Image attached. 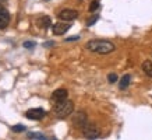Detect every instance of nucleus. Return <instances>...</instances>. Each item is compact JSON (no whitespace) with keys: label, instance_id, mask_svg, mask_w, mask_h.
<instances>
[{"label":"nucleus","instance_id":"f257e3e1","mask_svg":"<svg viewBox=\"0 0 152 140\" xmlns=\"http://www.w3.org/2000/svg\"><path fill=\"white\" fill-rule=\"evenodd\" d=\"M87 49L94 52V53H99V55H107L116 49L113 42L105 41V39H92V41L87 42Z\"/></svg>","mask_w":152,"mask_h":140},{"label":"nucleus","instance_id":"f03ea898","mask_svg":"<svg viewBox=\"0 0 152 140\" xmlns=\"http://www.w3.org/2000/svg\"><path fill=\"white\" fill-rule=\"evenodd\" d=\"M73 111H74V102L69 101V99L55 102V107H53V112H55L56 118H59V119H64V118L70 116L73 113Z\"/></svg>","mask_w":152,"mask_h":140},{"label":"nucleus","instance_id":"7ed1b4c3","mask_svg":"<svg viewBox=\"0 0 152 140\" xmlns=\"http://www.w3.org/2000/svg\"><path fill=\"white\" fill-rule=\"evenodd\" d=\"M81 130H83L84 137H87V139H99L101 137V130L95 125H88L87 123Z\"/></svg>","mask_w":152,"mask_h":140},{"label":"nucleus","instance_id":"20e7f679","mask_svg":"<svg viewBox=\"0 0 152 140\" xmlns=\"http://www.w3.org/2000/svg\"><path fill=\"white\" fill-rule=\"evenodd\" d=\"M25 116L31 121H41L46 116V111L42 109V108H31L25 112Z\"/></svg>","mask_w":152,"mask_h":140},{"label":"nucleus","instance_id":"39448f33","mask_svg":"<svg viewBox=\"0 0 152 140\" xmlns=\"http://www.w3.org/2000/svg\"><path fill=\"white\" fill-rule=\"evenodd\" d=\"M71 122L75 127L78 129H83L84 126L88 123V118H87V113L85 112H77L73 118H71Z\"/></svg>","mask_w":152,"mask_h":140},{"label":"nucleus","instance_id":"423d86ee","mask_svg":"<svg viewBox=\"0 0 152 140\" xmlns=\"http://www.w3.org/2000/svg\"><path fill=\"white\" fill-rule=\"evenodd\" d=\"M78 17V13L75 10H71V9H64L61 10L59 13V18L63 20V21H73Z\"/></svg>","mask_w":152,"mask_h":140},{"label":"nucleus","instance_id":"0eeeda50","mask_svg":"<svg viewBox=\"0 0 152 140\" xmlns=\"http://www.w3.org/2000/svg\"><path fill=\"white\" fill-rule=\"evenodd\" d=\"M10 13L4 7H0V29H4L10 24Z\"/></svg>","mask_w":152,"mask_h":140},{"label":"nucleus","instance_id":"6e6552de","mask_svg":"<svg viewBox=\"0 0 152 140\" xmlns=\"http://www.w3.org/2000/svg\"><path fill=\"white\" fill-rule=\"evenodd\" d=\"M70 29V24L69 23H57L52 27V31L55 35H63Z\"/></svg>","mask_w":152,"mask_h":140},{"label":"nucleus","instance_id":"1a4fd4ad","mask_svg":"<svg viewBox=\"0 0 152 140\" xmlns=\"http://www.w3.org/2000/svg\"><path fill=\"white\" fill-rule=\"evenodd\" d=\"M67 95H69L67 90L59 88V90H56L55 93L52 94V99H53L55 102H60V101H64V99H67Z\"/></svg>","mask_w":152,"mask_h":140},{"label":"nucleus","instance_id":"9d476101","mask_svg":"<svg viewBox=\"0 0 152 140\" xmlns=\"http://www.w3.org/2000/svg\"><path fill=\"white\" fill-rule=\"evenodd\" d=\"M37 24L41 28H49L52 24V20H50V17H48V15H41V17L37 20Z\"/></svg>","mask_w":152,"mask_h":140},{"label":"nucleus","instance_id":"9b49d317","mask_svg":"<svg viewBox=\"0 0 152 140\" xmlns=\"http://www.w3.org/2000/svg\"><path fill=\"white\" fill-rule=\"evenodd\" d=\"M130 81H131V76H130V74H124L123 77H121V80H120L119 88L120 90H126L130 85Z\"/></svg>","mask_w":152,"mask_h":140},{"label":"nucleus","instance_id":"f8f14e48","mask_svg":"<svg viewBox=\"0 0 152 140\" xmlns=\"http://www.w3.org/2000/svg\"><path fill=\"white\" fill-rule=\"evenodd\" d=\"M27 139H37V140H46V136L39 133V132H28Z\"/></svg>","mask_w":152,"mask_h":140},{"label":"nucleus","instance_id":"ddd939ff","mask_svg":"<svg viewBox=\"0 0 152 140\" xmlns=\"http://www.w3.org/2000/svg\"><path fill=\"white\" fill-rule=\"evenodd\" d=\"M142 71L147 76L152 77V62H149V60H145V62H144V63H142Z\"/></svg>","mask_w":152,"mask_h":140},{"label":"nucleus","instance_id":"4468645a","mask_svg":"<svg viewBox=\"0 0 152 140\" xmlns=\"http://www.w3.org/2000/svg\"><path fill=\"white\" fill-rule=\"evenodd\" d=\"M25 126L24 125H14L13 127H11V130L13 132H15V133H21V132H25Z\"/></svg>","mask_w":152,"mask_h":140},{"label":"nucleus","instance_id":"2eb2a0df","mask_svg":"<svg viewBox=\"0 0 152 140\" xmlns=\"http://www.w3.org/2000/svg\"><path fill=\"white\" fill-rule=\"evenodd\" d=\"M98 9H99V1H98V0H94L92 3L89 4V11L94 13V11H96Z\"/></svg>","mask_w":152,"mask_h":140},{"label":"nucleus","instance_id":"dca6fc26","mask_svg":"<svg viewBox=\"0 0 152 140\" xmlns=\"http://www.w3.org/2000/svg\"><path fill=\"white\" fill-rule=\"evenodd\" d=\"M23 46L25 48V49H32V48H35V42H32V41H24Z\"/></svg>","mask_w":152,"mask_h":140},{"label":"nucleus","instance_id":"f3484780","mask_svg":"<svg viewBox=\"0 0 152 140\" xmlns=\"http://www.w3.org/2000/svg\"><path fill=\"white\" fill-rule=\"evenodd\" d=\"M107 80H109V83H116L117 81V74L116 73H110L107 76Z\"/></svg>","mask_w":152,"mask_h":140},{"label":"nucleus","instance_id":"a211bd4d","mask_svg":"<svg viewBox=\"0 0 152 140\" xmlns=\"http://www.w3.org/2000/svg\"><path fill=\"white\" fill-rule=\"evenodd\" d=\"M98 18H99V15H94V17H92V18H91V20H89V21H88V27H91V25H94V24H95V23H96V21H98Z\"/></svg>","mask_w":152,"mask_h":140},{"label":"nucleus","instance_id":"6ab92c4d","mask_svg":"<svg viewBox=\"0 0 152 140\" xmlns=\"http://www.w3.org/2000/svg\"><path fill=\"white\" fill-rule=\"evenodd\" d=\"M77 39H80L78 35H74V37H69V38H66V41L69 42V41H77Z\"/></svg>","mask_w":152,"mask_h":140},{"label":"nucleus","instance_id":"aec40b11","mask_svg":"<svg viewBox=\"0 0 152 140\" xmlns=\"http://www.w3.org/2000/svg\"><path fill=\"white\" fill-rule=\"evenodd\" d=\"M53 45H55V42H52V41H49V42H45V43H43V46H45V48L53 46Z\"/></svg>","mask_w":152,"mask_h":140},{"label":"nucleus","instance_id":"412c9836","mask_svg":"<svg viewBox=\"0 0 152 140\" xmlns=\"http://www.w3.org/2000/svg\"><path fill=\"white\" fill-rule=\"evenodd\" d=\"M0 1H7V0H0Z\"/></svg>","mask_w":152,"mask_h":140}]
</instances>
